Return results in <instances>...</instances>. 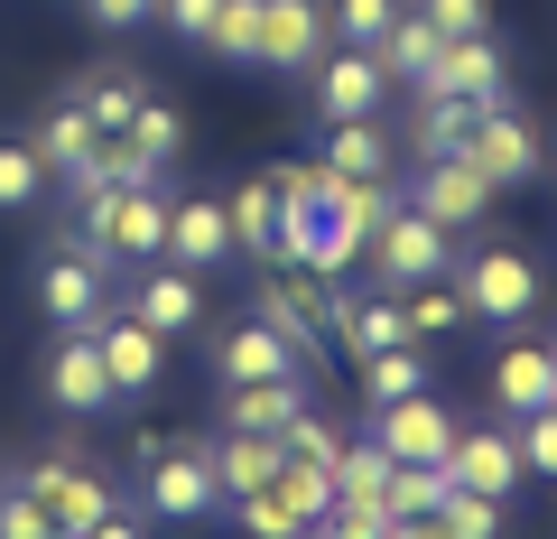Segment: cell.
Instances as JSON below:
<instances>
[{"label": "cell", "mask_w": 557, "mask_h": 539, "mask_svg": "<svg viewBox=\"0 0 557 539\" xmlns=\"http://www.w3.org/2000/svg\"><path fill=\"white\" fill-rule=\"evenodd\" d=\"M84 539H139V520H131V512H102V520H94Z\"/></svg>", "instance_id": "cell-49"}, {"label": "cell", "mask_w": 557, "mask_h": 539, "mask_svg": "<svg viewBox=\"0 0 557 539\" xmlns=\"http://www.w3.org/2000/svg\"><path fill=\"white\" fill-rule=\"evenodd\" d=\"M399 307H409V335H418V344H428V335H456V326H465V289H446V270H437V280H418Z\"/></svg>", "instance_id": "cell-35"}, {"label": "cell", "mask_w": 557, "mask_h": 539, "mask_svg": "<svg viewBox=\"0 0 557 539\" xmlns=\"http://www.w3.org/2000/svg\"><path fill=\"white\" fill-rule=\"evenodd\" d=\"M84 10H94L102 28H139V20H149V10H159V0H84Z\"/></svg>", "instance_id": "cell-48"}, {"label": "cell", "mask_w": 557, "mask_h": 539, "mask_svg": "<svg viewBox=\"0 0 557 539\" xmlns=\"http://www.w3.org/2000/svg\"><path fill=\"white\" fill-rule=\"evenodd\" d=\"M223 215H233V252H260V260H270V233H278V196H270V177H242Z\"/></svg>", "instance_id": "cell-32"}, {"label": "cell", "mask_w": 557, "mask_h": 539, "mask_svg": "<svg viewBox=\"0 0 557 539\" xmlns=\"http://www.w3.org/2000/svg\"><path fill=\"white\" fill-rule=\"evenodd\" d=\"M307 409V372H278V381H223V428H288Z\"/></svg>", "instance_id": "cell-21"}, {"label": "cell", "mask_w": 557, "mask_h": 539, "mask_svg": "<svg viewBox=\"0 0 557 539\" xmlns=\"http://www.w3.org/2000/svg\"><path fill=\"white\" fill-rule=\"evenodd\" d=\"M278 465H288V446H278L270 428H233V438L214 446V483H223V502H233V493H260Z\"/></svg>", "instance_id": "cell-23"}, {"label": "cell", "mask_w": 557, "mask_h": 539, "mask_svg": "<svg viewBox=\"0 0 557 539\" xmlns=\"http://www.w3.org/2000/svg\"><path fill=\"white\" fill-rule=\"evenodd\" d=\"M233 520H242L251 539H307V530H298V512H288L270 483H260V493H233Z\"/></svg>", "instance_id": "cell-38"}, {"label": "cell", "mask_w": 557, "mask_h": 539, "mask_svg": "<svg viewBox=\"0 0 557 539\" xmlns=\"http://www.w3.org/2000/svg\"><path fill=\"white\" fill-rule=\"evenodd\" d=\"M354 372H362V400H372V409H381V400L428 391V354H418V344H381V354H362Z\"/></svg>", "instance_id": "cell-26"}, {"label": "cell", "mask_w": 557, "mask_h": 539, "mask_svg": "<svg viewBox=\"0 0 557 539\" xmlns=\"http://www.w3.org/2000/svg\"><path fill=\"white\" fill-rule=\"evenodd\" d=\"M251 38H260V0H223V10H214V38H205V47L251 65Z\"/></svg>", "instance_id": "cell-41"}, {"label": "cell", "mask_w": 557, "mask_h": 539, "mask_svg": "<svg viewBox=\"0 0 557 539\" xmlns=\"http://www.w3.org/2000/svg\"><path fill=\"white\" fill-rule=\"evenodd\" d=\"M278 372H307V354L278 335L270 317H251V326H233V335H214V381H278Z\"/></svg>", "instance_id": "cell-14"}, {"label": "cell", "mask_w": 557, "mask_h": 539, "mask_svg": "<svg viewBox=\"0 0 557 539\" xmlns=\"http://www.w3.org/2000/svg\"><path fill=\"white\" fill-rule=\"evenodd\" d=\"M317 112H325V121L381 112V65H372V47H325V57H317Z\"/></svg>", "instance_id": "cell-17"}, {"label": "cell", "mask_w": 557, "mask_h": 539, "mask_svg": "<svg viewBox=\"0 0 557 539\" xmlns=\"http://www.w3.org/2000/svg\"><path fill=\"white\" fill-rule=\"evenodd\" d=\"M381 539H446V520L437 512H391V520H381Z\"/></svg>", "instance_id": "cell-47"}, {"label": "cell", "mask_w": 557, "mask_h": 539, "mask_svg": "<svg viewBox=\"0 0 557 539\" xmlns=\"http://www.w3.org/2000/svg\"><path fill=\"white\" fill-rule=\"evenodd\" d=\"M214 10H223V0H159V20L177 28L186 47H205V38H214Z\"/></svg>", "instance_id": "cell-45"}, {"label": "cell", "mask_w": 557, "mask_h": 539, "mask_svg": "<svg viewBox=\"0 0 557 539\" xmlns=\"http://www.w3.org/2000/svg\"><path fill=\"white\" fill-rule=\"evenodd\" d=\"M75 102L94 112V131H121V121L149 102V84H139L131 65H102V75H84V84H75Z\"/></svg>", "instance_id": "cell-30"}, {"label": "cell", "mask_w": 557, "mask_h": 539, "mask_svg": "<svg viewBox=\"0 0 557 539\" xmlns=\"http://www.w3.org/2000/svg\"><path fill=\"white\" fill-rule=\"evenodd\" d=\"M437 28H428V10L418 0H399V20L372 38V65H381V84H428V65H437Z\"/></svg>", "instance_id": "cell-20"}, {"label": "cell", "mask_w": 557, "mask_h": 539, "mask_svg": "<svg viewBox=\"0 0 557 539\" xmlns=\"http://www.w3.org/2000/svg\"><path fill=\"white\" fill-rule=\"evenodd\" d=\"M47 400L57 409H75V419H94V409H112V372H102V354H94V335H65L57 354H47Z\"/></svg>", "instance_id": "cell-19"}, {"label": "cell", "mask_w": 557, "mask_h": 539, "mask_svg": "<svg viewBox=\"0 0 557 539\" xmlns=\"http://www.w3.org/2000/svg\"><path fill=\"white\" fill-rule=\"evenodd\" d=\"M0 539H65V530L38 512V493H28V483H0Z\"/></svg>", "instance_id": "cell-40"}, {"label": "cell", "mask_w": 557, "mask_h": 539, "mask_svg": "<svg viewBox=\"0 0 557 539\" xmlns=\"http://www.w3.org/2000/svg\"><path fill=\"white\" fill-rule=\"evenodd\" d=\"M223 502V483H214V456L205 446H159L149 456V512L159 520H205Z\"/></svg>", "instance_id": "cell-10"}, {"label": "cell", "mask_w": 557, "mask_h": 539, "mask_svg": "<svg viewBox=\"0 0 557 539\" xmlns=\"http://www.w3.org/2000/svg\"><path fill=\"white\" fill-rule=\"evenodd\" d=\"M233 252V215L214 196H168V260L177 270H214Z\"/></svg>", "instance_id": "cell-18"}, {"label": "cell", "mask_w": 557, "mask_h": 539, "mask_svg": "<svg viewBox=\"0 0 557 539\" xmlns=\"http://www.w3.org/2000/svg\"><path fill=\"white\" fill-rule=\"evenodd\" d=\"M456 289H465V317H483V326H530V307H539V270L511 252V242L474 252Z\"/></svg>", "instance_id": "cell-3"}, {"label": "cell", "mask_w": 557, "mask_h": 539, "mask_svg": "<svg viewBox=\"0 0 557 539\" xmlns=\"http://www.w3.org/2000/svg\"><path fill=\"white\" fill-rule=\"evenodd\" d=\"M20 483L38 493V512L57 520L65 539H84V530H94L102 512H121V493L102 483V465H75V456H38V465H28Z\"/></svg>", "instance_id": "cell-2"}, {"label": "cell", "mask_w": 557, "mask_h": 539, "mask_svg": "<svg viewBox=\"0 0 557 539\" xmlns=\"http://www.w3.org/2000/svg\"><path fill=\"white\" fill-rule=\"evenodd\" d=\"M437 38H493V0H418Z\"/></svg>", "instance_id": "cell-42"}, {"label": "cell", "mask_w": 557, "mask_h": 539, "mask_svg": "<svg viewBox=\"0 0 557 539\" xmlns=\"http://www.w3.org/2000/svg\"><path fill=\"white\" fill-rule=\"evenodd\" d=\"M325 10L317 0H260V38H251V65H270V75H298V65L325 57Z\"/></svg>", "instance_id": "cell-8"}, {"label": "cell", "mask_w": 557, "mask_h": 539, "mask_svg": "<svg viewBox=\"0 0 557 539\" xmlns=\"http://www.w3.org/2000/svg\"><path fill=\"white\" fill-rule=\"evenodd\" d=\"M121 131H131V149H139V159H149V168H159V177H168V159H177V149H186V121H177V112H168V102H159V94L139 102V112H131V121H121Z\"/></svg>", "instance_id": "cell-34"}, {"label": "cell", "mask_w": 557, "mask_h": 539, "mask_svg": "<svg viewBox=\"0 0 557 539\" xmlns=\"http://www.w3.org/2000/svg\"><path fill=\"white\" fill-rule=\"evenodd\" d=\"M465 159H474L493 186H530L539 177V131L511 112V102H483V112L465 121Z\"/></svg>", "instance_id": "cell-7"}, {"label": "cell", "mask_w": 557, "mask_h": 539, "mask_svg": "<svg viewBox=\"0 0 557 539\" xmlns=\"http://www.w3.org/2000/svg\"><path fill=\"white\" fill-rule=\"evenodd\" d=\"M437 520H446V539H502V493H474V483H446Z\"/></svg>", "instance_id": "cell-36"}, {"label": "cell", "mask_w": 557, "mask_h": 539, "mask_svg": "<svg viewBox=\"0 0 557 539\" xmlns=\"http://www.w3.org/2000/svg\"><path fill=\"white\" fill-rule=\"evenodd\" d=\"M391 446H381V438H362V446H344V456H335V502H344V512H381V483H391Z\"/></svg>", "instance_id": "cell-25"}, {"label": "cell", "mask_w": 557, "mask_h": 539, "mask_svg": "<svg viewBox=\"0 0 557 539\" xmlns=\"http://www.w3.org/2000/svg\"><path fill=\"white\" fill-rule=\"evenodd\" d=\"M372 438L391 446L399 465H446V446H456V409H446L437 391H409V400H381V409H372Z\"/></svg>", "instance_id": "cell-5"}, {"label": "cell", "mask_w": 557, "mask_h": 539, "mask_svg": "<svg viewBox=\"0 0 557 539\" xmlns=\"http://www.w3.org/2000/svg\"><path fill=\"white\" fill-rule=\"evenodd\" d=\"M520 475H530V465H520V438H511V428H456V446H446V483L511 493Z\"/></svg>", "instance_id": "cell-16"}, {"label": "cell", "mask_w": 557, "mask_h": 539, "mask_svg": "<svg viewBox=\"0 0 557 539\" xmlns=\"http://www.w3.org/2000/svg\"><path fill=\"white\" fill-rule=\"evenodd\" d=\"M418 94H456V102H511V75H502V47H493V38H446Z\"/></svg>", "instance_id": "cell-12"}, {"label": "cell", "mask_w": 557, "mask_h": 539, "mask_svg": "<svg viewBox=\"0 0 557 539\" xmlns=\"http://www.w3.org/2000/svg\"><path fill=\"white\" fill-rule=\"evenodd\" d=\"M493 196H502V186L483 177L465 149H446V159H418V186H409V205H418L428 223H446V233L483 223V215H493Z\"/></svg>", "instance_id": "cell-4"}, {"label": "cell", "mask_w": 557, "mask_h": 539, "mask_svg": "<svg viewBox=\"0 0 557 539\" xmlns=\"http://www.w3.org/2000/svg\"><path fill=\"white\" fill-rule=\"evenodd\" d=\"M335 335H344V354H381V344H418L409 335V307H399V298H372V307H354V298H344L335 307Z\"/></svg>", "instance_id": "cell-24"}, {"label": "cell", "mask_w": 557, "mask_h": 539, "mask_svg": "<svg viewBox=\"0 0 557 539\" xmlns=\"http://www.w3.org/2000/svg\"><path fill=\"white\" fill-rule=\"evenodd\" d=\"M278 446H288V456H307V465H335V456H344V438L317 419V409H298V419L278 428Z\"/></svg>", "instance_id": "cell-44"}, {"label": "cell", "mask_w": 557, "mask_h": 539, "mask_svg": "<svg viewBox=\"0 0 557 539\" xmlns=\"http://www.w3.org/2000/svg\"><path fill=\"white\" fill-rule=\"evenodd\" d=\"M391 20H399V0H335V10H325V28H335L344 47H372Z\"/></svg>", "instance_id": "cell-39"}, {"label": "cell", "mask_w": 557, "mask_h": 539, "mask_svg": "<svg viewBox=\"0 0 557 539\" xmlns=\"http://www.w3.org/2000/svg\"><path fill=\"white\" fill-rule=\"evenodd\" d=\"M520 465H530V475H548L557 483V409H520Z\"/></svg>", "instance_id": "cell-43"}, {"label": "cell", "mask_w": 557, "mask_h": 539, "mask_svg": "<svg viewBox=\"0 0 557 539\" xmlns=\"http://www.w3.org/2000/svg\"><path fill=\"white\" fill-rule=\"evenodd\" d=\"M381 520H391V512H344V502H335V512H325L307 539H381Z\"/></svg>", "instance_id": "cell-46"}, {"label": "cell", "mask_w": 557, "mask_h": 539, "mask_svg": "<svg viewBox=\"0 0 557 539\" xmlns=\"http://www.w3.org/2000/svg\"><path fill=\"white\" fill-rule=\"evenodd\" d=\"M84 149H94V112H84L75 94L47 112V131H38V159H47V177H65V168H84Z\"/></svg>", "instance_id": "cell-31"}, {"label": "cell", "mask_w": 557, "mask_h": 539, "mask_svg": "<svg viewBox=\"0 0 557 539\" xmlns=\"http://www.w3.org/2000/svg\"><path fill=\"white\" fill-rule=\"evenodd\" d=\"M372 260H381V280L418 289V280H437V270H446L456 252H446V223H428L409 196H399L391 215H381V233H372Z\"/></svg>", "instance_id": "cell-6"}, {"label": "cell", "mask_w": 557, "mask_h": 539, "mask_svg": "<svg viewBox=\"0 0 557 539\" xmlns=\"http://www.w3.org/2000/svg\"><path fill=\"white\" fill-rule=\"evenodd\" d=\"M260 317H270L278 335L298 344L307 363H317V326H325V280H317V270H278V260H270V280H260Z\"/></svg>", "instance_id": "cell-15"}, {"label": "cell", "mask_w": 557, "mask_h": 539, "mask_svg": "<svg viewBox=\"0 0 557 539\" xmlns=\"http://www.w3.org/2000/svg\"><path fill=\"white\" fill-rule=\"evenodd\" d=\"M84 242H94L102 260H168V186L139 177V186H112V196L84 215Z\"/></svg>", "instance_id": "cell-1"}, {"label": "cell", "mask_w": 557, "mask_h": 539, "mask_svg": "<svg viewBox=\"0 0 557 539\" xmlns=\"http://www.w3.org/2000/svg\"><path fill=\"white\" fill-rule=\"evenodd\" d=\"M325 168H335V177H381V168H391L381 121H372V112H362V121H335V131H325Z\"/></svg>", "instance_id": "cell-28"}, {"label": "cell", "mask_w": 557, "mask_h": 539, "mask_svg": "<svg viewBox=\"0 0 557 539\" xmlns=\"http://www.w3.org/2000/svg\"><path fill=\"white\" fill-rule=\"evenodd\" d=\"M483 102H456V94H418V121H409V149L418 159H446V149H465V121H474Z\"/></svg>", "instance_id": "cell-27"}, {"label": "cell", "mask_w": 557, "mask_h": 539, "mask_svg": "<svg viewBox=\"0 0 557 539\" xmlns=\"http://www.w3.org/2000/svg\"><path fill=\"white\" fill-rule=\"evenodd\" d=\"M102 270H112V260H102L94 242H84V252H57V260L38 270V307L65 326V335H84V326L102 317Z\"/></svg>", "instance_id": "cell-11"}, {"label": "cell", "mask_w": 557, "mask_h": 539, "mask_svg": "<svg viewBox=\"0 0 557 539\" xmlns=\"http://www.w3.org/2000/svg\"><path fill=\"white\" fill-rule=\"evenodd\" d=\"M47 186H57V177H47L38 140H0V215H28Z\"/></svg>", "instance_id": "cell-33"}, {"label": "cell", "mask_w": 557, "mask_h": 539, "mask_svg": "<svg viewBox=\"0 0 557 539\" xmlns=\"http://www.w3.org/2000/svg\"><path fill=\"white\" fill-rule=\"evenodd\" d=\"M131 317L149 326V335H196V326H205V289H196V270H177V260H149V270H139V289H131Z\"/></svg>", "instance_id": "cell-13"}, {"label": "cell", "mask_w": 557, "mask_h": 539, "mask_svg": "<svg viewBox=\"0 0 557 539\" xmlns=\"http://www.w3.org/2000/svg\"><path fill=\"white\" fill-rule=\"evenodd\" d=\"M84 335H94V354H102V372H112L121 400L159 391V372H168V335H149L139 317H94Z\"/></svg>", "instance_id": "cell-9"}, {"label": "cell", "mask_w": 557, "mask_h": 539, "mask_svg": "<svg viewBox=\"0 0 557 539\" xmlns=\"http://www.w3.org/2000/svg\"><path fill=\"white\" fill-rule=\"evenodd\" d=\"M270 493L288 502V512H298V530H317L325 512H335V465H307V456H288L270 475Z\"/></svg>", "instance_id": "cell-29"}, {"label": "cell", "mask_w": 557, "mask_h": 539, "mask_svg": "<svg viewBox=\"0 0 557 539\" xmlns=\"http://www.w3.org/2000/svg\"><path fill=\"white\" fill-rule=\"evenodd\" d=\"M437 502H446V465H391L381 512H437Z\"/></svg>", "instance_id": "cell-37"}, {"label": "cell", "mask_w": 557, "mask_h": 539, "mask_svg": "<svg viewBox=\"0 0 557 539\" xmlns=\"http://www.w3.org/2000/svg\"><path fill=\"white\" fill-rule=\"evenodd\" d=\"M548 391H557V354L548 344H502L493 354V400L502 409H548Z\"/></svg>", "instance_id": "cell-22"}]
</instances>
